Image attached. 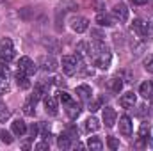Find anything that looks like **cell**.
Listing matches in <instances>:
<instances>
[{"label":"cell","instance_id":"6da1fadb","mask_svg":"<svg viewBox=\"0 0 153 151\" xmlns=\"http://www.w3.org/2000/svg\"><path fill=\"white\" fill-rule=\"evenodd\" d=\"M111 59H112L111 48L105 43L96 41V44L91 48V61H93V64L96 68H100V70H107L111 66Z\"/></svg>","mask_w":153,"mask_h":151},{"label":"cell","instance_id":"7a4b0ae2","mask_svg":"<svg viewBox=\"0 0 153 151\" xmlns=\"http://www.w3.org/2000/svg\"><path fill=\"white\" fill-rule=\"evenodd\" d=\"M80 66H82V61H80L78 55H64L62 57V71H64V75L73 76L75 73H78Z\"/></svg>","mask_w":153,"mask_h":151},{"label":"cell","instance_id":"3957f363","mask_svg":"<svg viewBox=\"0 0 153 151\" xmlns=\"http://www.w3.org/2000/svg\"><path fill=\"white\" fill-rule=\"evenodd\" d=\"M0 55H2V61L4 62H9L14 59V46H13V41L9 38L2 39V44H0Z\"/></svg>","mask_w":153,"mask_h":151},{"label":"cell","instance_id":"277c9868","mask_svg":"<svg viewBox=\"0 0 153 151\" xmlns=\"http://www.w3.org/2000/svg\"><path fill=\"white\" fill-rule=\"evenodd\" d=\"M132 30H134L139 38L144 39L150 34V25H148L144 20H139V18H137V20H134V23H132Z\"/></svg>","mask_w":153,"mask_h":151},{"label":"cell","instance_id":"5b68a950","mask_svg":"<svg viewBox=\"0 0 153 151\" xmlns=\"http://www.w3.org/2000/svg\"><path fill=\"white\" fill-rule=\"evenodd\" d=\"M150 144V123H143L141 128H139V141L135 142L137 148H143Z\"/></svg>","mask_w":153,"mask_h":151},{"label":"cell","instance_id":"8992f818","mask_svg":"<svg viewBox=\"0 0 153 151\" xmlns=\"http://www.w3.org/2000/svg\"><path fill=\"white\" fill-rule=\"evenodd\" d=\"M18 70L25 71L27 75H32L36 71V64H34V61L30 57H20L18 59Z\"/></svg>","mask_w":153,"mask_h":151},{"label":"cell","instance_id":"52a82bcc","mask_svg":"<svg viewBox=\"0 0 153 151\" xmlns=\"http://www.w3.org/2000/svg\"><path fill=\"white\" fill-rule=\"evenodd\" d=\"M119 132L125 135V137H130L132 132H134V123L128 115H121L119 117Z\"/></svg>","mask_w":153,"mask_h":151},{"label":"cell","instance_id":"ba28073f","mask_svg":"<svg viewBox=\"0 0 153 151\" xmlns=\"http://www.w3.org/2000/svg\"><path fill=\"white\" fill-rule=\"evenodd\" d=\"M71 29L75 30L76 34L85 32V30L89 29V20H87V18H84V16H76V18L71 20Z\"/></svg>","mask_w":153,"mask_h":151},{"label":"cell","instance_id":"9c48e42d","mask_svg":"<svg viewBox=\"0 0 153 151\" xmlns=\"http://www.w3.org/2000/svg\"><path fill=\"white\" fill-rule=\"evenodd\" d=\"M39 64H41V68L46 71V73H53L57 68H59V64H57V61L50 55H45V57H41V61H39Z\"/></svg>","mask_w":153,"mask_h":151},{"label":"cell","instance_id":"30bf717a","mask_svg":"<svg viewBox=\"0 0 153 151\" xmlns=\"http://www.w3.org/2000/svg\"><path fill=\"white\" fill-rule=\"evenodd\" d=\"M112 18L117 20V21H126V20H128V9H126L125 4L114 5V9H112Z\"/></svg>","mask_w":153,"mask_h":151},{"label":"cell","instance_id":"8fae6325","mask_svg":"<svg viewBox=\"0 0 153 151\" xmlns=\"http://www.w3.org/2000/svg\"><path fill=\"white\" fill-rule=\"evenodd\" d=\"M135 101H137V96H135L132 91L121 94V98H119V105H121L123 109H132V107L135 105Z\"/></svg>","mask_w":153,"mask_h":151},{"label":"cell","instance_id":"7c38bea8","mask_svg":"<svg viewBox=\"0 0 153 151\" xmlns=\"http://www.w3.org/2000/svg\"><path fill=\"white\" fill-rule=\"evenodd\" d=\"M116 119H117V115H116V110L112 107H105L103 109V123H105V126L107 128H112L116 124Z\"/></svg>","mask_w":153,"mask_h":151},{"label":"cell","instance_id":"4fadbf2b","mask_svg":"<svg viewBox=\"0 0 153 151\" xmlns=\"http://www.w3.org/2000/svg\"><path fill=\"white\" fill-rule=\"evenodd\" d=\"M45 110L50 114V115H57L59 105H57V98L55 96H46L45 98Z\"/></svg>","mask_w":153,"mask_h":151},{"label":"cell","instance_id":"5bb4252c","mask_svg":"<svg viewBox=\"0 0 153 151\" xmlns=\"http://www.w3.org/2000/svg\"><path fill=\"white\" fill-rule=\"evenodd\" d=\"M11 130H13V133H14L16 137H23V135L27 133V124H25L22 119H16V121H13Z\"/></svg>","mask_w":153,"mask_h":151},{"label":"cell","instance_id":"9a60e30c","mask_svg":"<svg viewBox=\"0 0 153 151\" xmlns=\"http://www.w3.org/2000/svg\"><path fill=\"white\" fill-rule=\"evenodd\" d=\"M14 78H16V84H18V87H20V89H29V87H30L29 75H27L25 71L18 70V71H16V75H14Z\"/></svg>","mask_w":153,"mask_h":151},{"label":"cell","instance_id":"2e32d148","mask_svg":"<svg viewBox=\"0 0 153 151\" xmlns=\"http://www.w3.org/2000/svg\"><path fill=\"white\" fill-rule=\"evenodd\" d=\"M139 94L146 100H152L153 98V82H143L141 87H139Z\"/></svg>","mask_w":153,"mask_h":151},{"label":"cell","instance_id":"e0dca14e","mask_svg":"<svg viewBox=\"0 0 153 151\" xmlns=\"http://www.w3.org/2000/svg\"><path fill=\"white\" fill-rule=\"evenodd\" d=\"M45 93H46V85H45V84H38V85L34 87V93H32V96H30V101L36 105L39 100L45 96Z\"/></svg>","mask_w":153,"mask_h":151},{"label":"cell","instance_id":"ac0fdd59","mask_svg":"<svg viewBox=\"0 0 153 151\" xmlns=\"http://www.w3.org/2000/svg\"><path fill=\"white\" fill-rule=\"evenodd\" d=\"M76 55L82 59V57H89L91 59V46L85 43V41H82V43H78L76 44Z\"/></svg>","mask_w":153,"mask_h":151},{"label":"cell","instance_id":"d6986e66","mask_svg":"<svg viewBox=\"0 0 153 151\" xmlns=\"http://www.w3.org/2000/svg\"><path fill=\"white\" fill-rule=\"evenodd\" d=\"M76 94H78V98H80V100H91L93 91H91V87H89V85L82 84V85H78V87H76Z\"/></svg>","mask_w":153,"mask_h":151},{"label":"cell","instance_id":"ffe728a7","mask_svg":"<svg viewBox=\"0 0 153 151\" xmlns=\"http://www.w3.org/2000/svg\"><path fill=\"white\" fill-rule=\"evenodd\" d=\"M96 23H98L100 27H112V25H114V20H112L109 14L98 13V16H96Z\"/></svg>","mask_w":153,"mask_h":151},{"label":"cell","instance_id":"44dd1931","mask_svg":"<svg viewBox=\"0 0 153 151\" xmlns=\"http://www.w3.org/2000/svg\"><path fill=\"white\" fill-rule=\"evenodd\" d=\"M57 146H59L61 150H70V148H71V137H70L68 133H61V135L57 137Z\"/></svg>","mask_w":153,"mask_h":151},{"label":"cell","instance_id":"7402d4cb","mask_svg":"<svg viewBox=\"0 0 153 151\" xmlns=\"http://www.w3.org/2000/svg\"><path fill=\"white\" fill-rule=\"evenodd\" d=\"M84 128H85L87 133H91V132H96L100 128V123H98L96 117H89V119H85V126Z\"/></svg>","mask_w":153,"mask_h":151},{"label":"cell","instance_id":"603a6c76","mask_svg":"<svg viewBox=\"0 0 153 151\" xmlns=\"http://www.w3.org/2000/svg\"><path fill=\"white\" fill-rule=\"evenodd\" d=\"M68 115H70V119H75V117H78L80 115V112H82V109H80V105L78 103H75V101H71L70 105H68Z\"/></svg>","mask_w":153,"mask_h":151},{"label":"cell","instance_id":"cb8c5ba5","mask_svg":"<svg viewBox=\"0 0 153 151\" xmlns=\"http://www.w3.org/2000/svg\"><path fill=\"white\" fill-rule=\"evenodd\" d=\"M87 148L93 151H102L103 150V142L100 141V139H96V137H89V141H87Z\"/></svg>","mask_w":153,"mask_h":151},{"label":"cell","instance_id":"d4e9b609","mask_svg":"<svg viewBox=\"0 0 153 151\" xmlns=\"http://www.w3.org/2000/svg\"><path fill=\"white\" fill-rule=\"evenodd\" d=\"M109 89H111L112 93H119V91L123 89V80L117 78V76H116V78H111V80H109Z\"/></svg>","mask_w":153,"mask_h":151},{"label":"cell","instance_id":"484cf974","mask_svg":"<svg viewBox=\"0 0 153 151\" xmlns=\"http://www.w3.org/2000/svg\"><path fill=\"white\" fill-rule=\"evenodd\" d=\"M9 117H11V110H9V109L0 101V121L4 123V121H7Z\"/></svg>","mask_w":153,"mask_h":151},{"label":"cell","instance_id":"4316f807","mask_svg":"<svg viewBox=\"0 0 153 151\" xmlns=\"http://www.w3.org/2000/svg\"><path fill=\"white\" fill-rule=\"evenodd\" d=\"M59 100H61V101H62L64 105H70V103L73 101V98H71V94H68L66 91H61V93H59Z\"/></svg>","mask_w":153,"mask_h":151},{"label":"cell","instance_id":"83f0119b","mask_svg":"<svg viewBox=\"0 0 153 151\" xmlns=\"http://www.w3.org/2000/svg\"><path fill=\"white\" fill-rule=\"evenodd\" d=\"M0 139H2V142H5V144H11V142H13L11 133H9V132H5V130H0Z\"/></svg>","mask_w":153,"mask_h":151},{"label":"cell","instance_id":"f1b7e54d","mask_svg":"<svg viewBox=\"0 0 153 151\" xmlns=\"http://www.w3.org/2000/svg\"><path fill=\"white\" fill-rule=\"evenodd\" d=\"M107 146H109L111 150H117V148H119V141H117L116 137H109V139H107Z\"/></svg>","mask_w":153,"mask_h":151},{"label":"cell","instance_id":"f546056e","mask_svg":"<svg viewBox=\"0 0 153 151\" xmlns=\"http://www.w3.org/2000/svg\"><path fill=\"white\" fill-rule=\"evenodd\" d=\"M144 68H146V71H148V73H152V75H153V55H150V57L144 61Z\"/></svg>","mask_w":153,"mask_h":151},{"label":"cell","instance_id":"4dcf8cb0","mask_svg":"<svg viewBox=\"0 0 153 151\" xmlns=\"http://www.w3.org/2000/svg\"><path fill=\"white\" fill-rule=\"evenodd\" d=\"M23 112L27 114V115H34V107H32V101H29V103H25V105H23Z\"/></svg>","mask_w":153,"mask_h":151},{"label":"cell","instance_id":"1f68e13d","mask_svg":"<svg viewBox=\"0 0 153 151\" xmlns=\"http://www.w3.org/2000/svg\"><path fill=\"white\" fill-rule=\"evenodd\" d=\"M98 109H102V100H96V101L89 103V110H91V112H96Z\"/></svg>","mask_w":153,"mask_h":151},{"label":"cell","instance_id":"d6a6232c","mask_svg":"<svg viewBox=\"0 0 153 151\" xmlns=\"http://www.w3.org/2000/svg\"><path fill=\"white\" fill-rule=\"evenodd\" d=\"M93 5L96 7V11H102V9H105V5H103V0H94V2H93Z\"/></svg>","mask_w":153,"mask_h":151},{"label":"cell","instance_id":"836d02e7","mask_svg":"<svg viewBox=\"0 0 153 151\" xmlns=\"http://www.w3.org/2000/svg\"><path fill=\"white\" fill-rule=\"evenodd\" d=\"M34 148H36V150H48V148H50V144H48V142H38Z\"/></svg>","mask_w":153,"mask_h":151},{"label":"cell","instance_id":"e575fe53","mask_svg":"<svg viewBox=\"0 0 153 151\" xmlns=\"http://www.w3.org/2000/svg\"><path fill=\"white\" fill-rule=\"evenodd\" d=\"M135 5H144V4H148V0H132Z\"/></svg>","mask_w":153,"mask_h":151}]
</instances>
